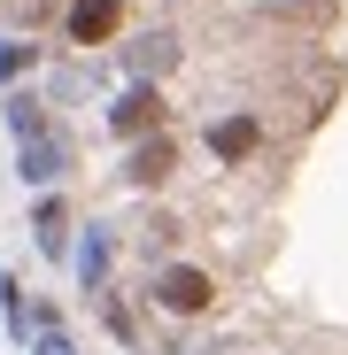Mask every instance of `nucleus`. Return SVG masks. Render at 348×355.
I'll return each mask as SVG.
<instances>
[{
  "label": "nucleus",
  "instance_id": "f257e3e1",
  "mask_svg": "<svg viewBox=\"0 0 348 355\" xmlns=\"http://www.w3.org/2000/svg\"><path fill=\"white\" fill-rule=\"evenodd\" d=\"M217 270H201V263H179V255H163L155 270H147V309H163V317H209L217 309Z\"/></svg>",
  "mask_w": 348,
  "mask_h": 355
},
{
  "label": "nucleus",
  "instance_id": "f03ea898",
  "mask_svg": "<svg viewBox=\"0 0 348 355\" xmlns=\"http://www.w3.org/2000/svg\"><path fill=\"white\" fill-rule=\"evenodd\" d=\"M163 116H170V101H163V85H147V78H124L108 101H101V132L124 147V139H147V132H163Z\"/></svg>",
  "mask_w": 348,
  "mask_h": 355
},
{
  "label": "nucleus",
  "instance_id": "7ed1b4c3",
  "mask_svg": "<svg viewBox=\"0 0 348 355\" xmlns=\"http://www.w3.org/2000/svg\"><path fill=\"white\" fill-rule=\"evenodd\" d=\"M179 54H186L179 24H147V31H132V39H116L108 62H116V78H147V85H163L170 70H179Z\"/></svg>",
  "mask_w": 348,
  "mask_h": 355
},
{
  "label": "nucleus",
  "instance_id": "20e7f679",
  "mask_svg": "<svg viewBox=\"0 0 348 355\" xmlns=\"http://www.w3.org/2000/svg\"><path fill=\"white\" fill-rule=\"evenodd\" d=\"M116 255H124V232H116L108 216H85L78 240H70V278H78L85 302H93L101 286H116Z\"/></svg>",
  "mask_w": 348,
  "mask_h": 355
},
{
  "label": "nucleus",
  "instance_id": "39448f33",
  "mask_svg": "<svg viewBox=\"0 0 348 355\" xmlns=\"http://www.w3.org/2000/svg\"><path fill=\"white\" fill-rule=\"evenodd\" d=\"M78 170V139L63 132V116H54L47 132H31V139H16V178L39 193V186H63V178Z\"/></svg>",
  "mask_w": 348,
  "mask_h": 355
},
{
  "label": "nucleus",
  "instance_id": "423d86ee",
  "mask_svg": "<svg viewBox=\"0 0 348 355\" xmlns=\"http://www.w3.org/2000/svg\"><path fill=\"white\" fill-rule=\"evenodd\" d=\"M116 39H124V0H70V8H63V46L101 54Z\"/></svg>",
  "mask_w": 348,
  "mask_h": 355
},
{
  "label": "nucleus",
  "instance_id": "0eeeda50",
  "mask_svg": "<svg viewBox=\"0 0 348 355\" xmlns=\"http://www.w3.org/2000/svg\"><path fill=\"white\" fill-rule=\"evenodd\" d=\"M31 248L47 255V263H70V240H78V216H70V201H63V186H39L31 193Z\"/></svg>",
  "mask_w": 348,
  "mask_h": 355
},
{
  "label": "nucleus",
  "instance_id": "6e6552de",
  "mask_svg": "<svg viewBox=\"0 0 348 355\" xmlns=\"http://www.w3.org/2000/svg\"><path fill=\"white\" fill-rule=\"evenodd\" d=\"M179 170V139H170V124L163 132H147V139H124V155H116V178H124V186H163V178Z\"/></svg>",
  "mask_w": 348,
  "mask_h": 355
},
{
  "label": "nucleus",
  "instance_id": "1a4fd4ad",
  "mask_svg": "<svg viewBox=\"0 0 348 355\" xmlns=\"http://www.w3.org/2000/svg\"><path fill=\"white\" fill-rule=\"evenodd\" d=\"M108 78H116V62H47V70H39V93H47L54 108H70V101H85V93H108Z\"/></svg>",
  "mask_w": 348,
  "mask_h": 355
},
{
  "label": "nucleus",
  "instance_id": "9d476101",
  "mask_svg": "<svg viewBox=\"0 0 348 355\" xmlns=\"http://www.w3.org/2000/svg\"><path fill=\"white\" fill-rule=\"evenodd\" d=\"M0 124H8V139H31V132H47L54 124V101L24 78V85H0Z\"/></svg>",
  "mask_w": 348,
  "mask_h": 355
},
{
  "label": "nucleus",
  "instance_id": "9b49d317",
  "mask_svg": "<svg viewBox=\"0 0 348 355\" xmlns=\"http://www.w3.org/2000/svg\"><path fill=\"white\" fill-rule=\"evenodd\" d=\"M256 139H263V124L248 108H232V116H209V132H201V147L217 155V162H248L256 155Z\"/></svg>",
  "mask_w": 348,
  "mask_h": 355
},
{
  "label": "nucleus",
  "instance_id": "f8f14e48",
  "mask_svg": "<svg viewBox=\"0 0 348 355\" xmlns=\"http://www.w3.org/2000/svg\"><path fill=\"white\" fill-rule=\"evenodd\" d=\"M39 70H47V46L24 39V31H0V85H24V78H39Z\"/></svg>",
  "mask_w": 348,
  "mask_h": 355
},
{
  "label": "nucleus",
  "instance_id": "ddd939ff",
  "mask_svg": "<svg viewBox=\"0 0 348 355\" xmlns=\"http://www.w3.org/2000/svg\"><path fill=\"white\" fill-rule=\"evenodd\" d=\"M0 324H8V340H16V347L31 340V286H24L16 270H0Z\"/></svg>",
  "mask_w": 348,
  "mask_h": 355
},
{
  "label": "nucleus",
  "instance_id": "4468645a",
  "mask_svg": "<svg viewBox=\"0 0 348 355\" xmlns=\"http://www.w3.org/2000/svg\"><path fill=\"white\" fill-rule=\"evenodd\" d=\"M24 355H78V340H70V324H63V317H47V324H31Z\"/></svg>",
  "mask_w": 348,
  "mask_h": 355
},
{
  "label": "nucleus",
  "instance_id": "2eb2a0df",
  "mask_svg": "<svg viewBox=\"0 0 348 355\" xmlns=\"http://www.w3.org/2000/svg\"><path fill=\"white\" fill-rule=\"evenodd\" d=\"M155 355H224V347H194V340H163Z\"/></svg>",
  "mask_w": 348,
  "mask_h": 355
}]
</instances>
